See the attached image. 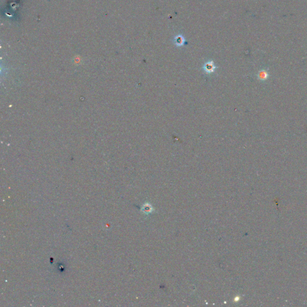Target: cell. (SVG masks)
Instances as JSON below:
<instances>
[{"label":"cell","mask_w":307,"mask_h":307,"mask_svg":"<svg viewBox=\"0 0 307 307\" xmlns=\"http://www.w3.org/2000/svg\"><path fill=\"white\" fill-rule=\"evenodd\" d=\"M151 211H152V207H151V206H148L147 205H146V206H144V208H143V212H144L145 213H151Z\"/></svg>","instance_id":"cell-3"},{"label":"cell","mask_w":307,"mask_h":307,"mask_svg":"<svg viewBox=\"0 0 307 307\" xmlns=\"http://www.w3.org/2000/svg\"><path fill=\"white\" fill-rule=\"evenodd\" d=\"M173 43L177 47H182L185 44L186 39L181 34L176 35L173 38Z\"/></svg>","instance_id":"cell-2"},{"label":"cell","mask_w":307,"mask_h":307,"mask_svg":"<svg viewBox=\"0 0 307 307\" xmlns=\"http://www.w3.org/2000/svg\"><path fill=\"white\" fill-rule=\"evenodd\" d=\"M217 68V66H215L213 61H209L205 63L203 66V71L207 73L210 74L215 72V69Z\"/></svg>","instance_id":"cell-1"}]
</instances>
